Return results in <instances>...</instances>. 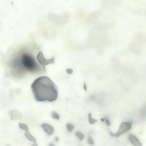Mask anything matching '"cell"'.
<instances>
[{
	"instance_id": "obj_1",
	"label": "cell",
	"mask_w": 146,
	"mask_h": 146,
	"mask_svg": "<svg viewBox=\"0 0 146 146\" xmlns=\"http://www.w3.org/2000/svg\"><path fill=\"white\" fill-rule=\"evenodd\" d=\"M31 88L37 102H52L58 98L57 88L48 76H43L36 79L31 84Z\"/></svg>"
},
{
	"instance_id": "obj_2",
	"label": "cell",
	"mask_w": 146,
	"mask_h": 146,
	"mask_svg": "<svg viewBox=\"0 0 146 146\" xmlns=\"http://www.w3.org/2000/svg\"><path fill=\"white\" fill-rule=\"evenodd\" d=\"M21 66L30 71H36L39 69L38 64L35 59L30 55L27 54H22L21 58Z\"/></svg>"
},
{
	"instance_id": "obj_3",
	"label": "cell",
	"mask_w": 146,
	"mask_h": 146,
	"mask_svg": "<svg viewBox=\"0 0 146 146\" xmlns=\"http://www.w3.org/2000/svg\"><path fill=\"white\" fill-rule=\"evenodd\" d=\"M132 126V123L131 122H123L121 123L118 131L115 133H111L114 137H119L126 132L130 131L131 129Z\"/></svg>"
},
{
	"instance_id": "obj_4",
	"label": "cell",
	"mask_w": 146,
	"mask_h": 146,
	"mask_svg": "<svg viewBox=\"0 0 146 146\" xmlns=\"http://www.w3.org/2000/svg\"><path fill=\"white\" fill-rule=\"evenodd\" d=\"M37 60H38L39 62V63H40L41 65L42 66L44 70L45 69H44L45 68V66L48 65L49 64L53 63L54 62V57L49 59H47L44 57L43 54L41 51L39 52L38 54V55H37Z\"/></svg>"
},
{
	"instance_id": "obj_5",
	"label": "cell",
	"mask_w": 146,
	"mask_h": 146,
	"mask_svg": "<svg viewBox=\"0 0 146 146\" xmlns=\"http://www.w3.org/2000/svg\"><path fill=\"white\" fill-rule=\"evenodd\" d=\"M128 140L133 146H142V143L140 142L139 139L132 134H130L128 136Z\"/></svg>"
},
{
	"instance_id": "obj_6",
	"label": "cell",
	"mask_w": 146,
	"mask_h": 146,
	"mask_svg": "<svg viewBox=\"0 0 146 146\" xmlns=\"http://www.w3.org/2000/svg\"><path fill=\"white\" fill-rule=\"evenodd\" d=\"M42 128H43L44 131L46 133H48L49 135H51L54 133V128L52 126L47 124V123H43L41 125Z\"/></svg>"
},
{
	"instance_id": "obj_7",
	"label": "cell",
	"mask_w": 146,
	"mask_h": 146,
	"mask_svg": "<svg viewBox=\"0 0 146 146\" xmlns=\"http://www.w3.org/2000/svg\"><path fill=\"white\" fill-rule=\"evenodd\" d=\"M9 115L10 116V118L12 120H18L22 118V114L18 111H12L9 113Z\"/></svg>"
},
{
	"instance_id": "obj_8",
	"label": "cell",
	"mask_w": 146,
	"mask_h": 146,
	"mask_svg": "<svg viewBox=\"0 0 146 146\" xmlns=\"http://www.w3.org/2000/svg\"><path fill=\"white\" fill-rule=\"evenodd\" d=\"M25 135L26 138L28 139L29 140L31 141V142H33L34 143H36L37 142V140L35 138H34L33 135L30 134V133L29 131H27L25 133Z\"/></svg>"
},
{
	"instance_id": "obj_9",
	"label": "cell",
	"mask_w": 146,
	"mask_h": 146,
	"mask_svg": "<svg viewBox=\"0 0 146 146\" xmlns=\"http://www.w3.org/2000/svg\"><path fill=\"white\" fill-rule=\"evenodd\" d=\"M19 127L21 129L23 130H25V131L26 132L28 131L29 128H28V126H27L25 124V123H19Z\"/></svg>"
},
{
	"instance_id": "obj_10",
	"label": "cell",
	"mask_w": 146,
	"mask_h": 146,
	"mask_svg": "<svg viewBox=\"0 0 146 146\" xmlns=\"http://www.w3.org/2000/svg\"><path fill=\"white\" fill-rule=\"evenodd\" d=\"M88 121L89 122H90V124H94L95 122H96V119H93L92 118V116H91V114H88Z\"/></svg>"
},
{
	"instance_id": "obj_11",
	"label": "cell",
	"mask_w": 146,
	"mask_h": 146,
	"mask_svg": "<svg viewBox=\"0 0 146 146\" xmlns=\"http://www.w3.org/2000/svg\"><path fill=\"white\" fill-rule=\"evenodd\" d=\"M51 116L54 119H57V120H59V118H60L59 117V115L58 114L55 112V111H53V112L51 113Z\"/></svg>"
},
{
	"instance_id": "obj_12",
	"label": "cell",
	"mask_w": 146,
	"mask_h": 146,
	"mask_svg": "<svg viewBox=\"0 0 146 146\" xmlns=\"http://www.w3.org/2000/svg\"><path fill=\"white\" fill-rule=\"evenodd\" d=\"M76 136L79 139H80V140H83L84 139V135L82 133H81V132H76Z\"/></svg>"
},
{
	"instance_id": "obj_13",
	"label": "cell",
	"mask_w": 146,
	"mask_h": 146,
	"mask_svg": "<svg viewBox=\"0 0 146 146\" xmlns=\"http://www.w3.org/2000/svg\"><path fill=\"white\" fill-rule=\"evenodd\" d=\"M67 129L69 131H72L74 129V126L73 125L70 124V123H68V125H67Z\"/></svg>"
},
{
	"instance_id": "obj_14",
	"label": "cell",
	"mask_w": 146,
	"mask_h": 146,
	"mask_svg": "<svg viewBox=\"0 0 146 146\" xmlns=\"http://www.w3.org/2000/svg\"><path fill=\"white\" fill-rule=\"evenodd\" d=\"M104 120H105V123H106V125H107V126H110L111 125V122H110V121L109 119H108L105 118Z\"/></svg>"
},
{
	"instance_id": "obj_15",
	"label": "cell",
	"mask_w": 146,
	"mask_h": 146,
	"mask_svg": "<svg viewBox=\"0 0 146 146\" xmlns=\"http://www.w3.org/2000/svg\"><path fill=\"white\" fill-rule=\"evenodd\" d=\"M88 143L90 145H93L94 143V142L93 139L91 138H88Z\"/></svg>"
},
{
	"instance_id": "obj_16",
	"label": "cell",
	"mask_w": 146,
	"mask_h": 146,
	"mask_svg": "<svg viewBox=\"0 0 146 146\" xmlns=\"http://www.w3.org/2000/svg\"><path fill=\"white\" fill-rule=\"evenodd\" d=\"M67 72H68V74H71L73 73V70L72 69H67V70H66Z\"/></svg>"
},
{
	"instance_id": "obj_17",
	"label": "cell",
	"mask_w": 146,
	"mask_h": 146,
	"mask_svg": "<svg viewBox=\"0 0 146 146\" xmlns=\"http://www.w3.org/2000/svg\"><path fill=\"white\" fill-rule=\"evenodd\" d=\"M31 146H38V145H37V143H34V144L32 145Z\"/></svg>"
},
{
	"instance_id": "obj_18",
	"label": "cell",
	"mask_w": 146,
	"mask_h": 146,
	"mask_svg": "<svg viewBox=\"0 0 146 146\" xmlns=\"http://www.w3.org/2000/svg\"><path fill=\"white\" fill-rule=\"evenodd\" d=\"M49 146H54V145L53 144H52V143H50V144H49Z\"/></svg>"
}]
</instances>
